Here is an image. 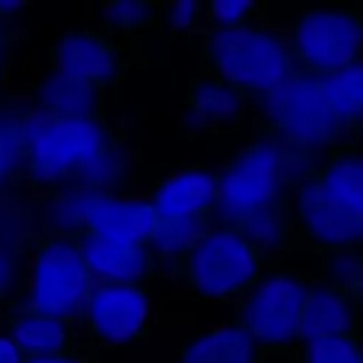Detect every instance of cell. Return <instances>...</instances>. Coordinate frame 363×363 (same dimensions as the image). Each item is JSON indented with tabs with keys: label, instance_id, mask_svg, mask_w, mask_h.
Listing matches in <instances>:
<instances>
[{
	"label": "cell",
	"instance_id": "28",
	"mask_svg": "<svg viewBox=\"0 0 363 363\" xmlns=\"http://www.w3.org/2000/svg\"><path fill=\"white\" fill-rule=\"evenodd\" d=\"M14 282V262L11 255L6 252H0V303L9 293L11 286Z\"/></svg>",
	"mask_w": 363,
	"mask_h": 363
},
{
	"label": "cell",
	"instance_id": "13",
	"mask_svg": "<svg viewBox=\"0 0 363 363\" xmlns=\"http://www.w3.org/2000/svg\"><path fill=\"white\" fill-rule=\"evenodd\" d=\"M52 71L85 87H110L126 71L123 50L108 35L96 30H71L52 46Z\"/></svg>",
	"mask_w": 363,
	"mask_h": 363
},
{
	"label": "cell",
	"instance_id": "33",
	"mask_svg": "<svg viewBox=\"0 0 363 363\" xmlns=\"http://www.w3.org/2000/svg\"><path fill=\"white\" fill-rule=\"evenodd\" d=\"M4 71H6V52H0V85L4 80Z\"/></svg>",
	"mask_w": 363,
	"mask_h": 363
},
{
	"label": "cell",
	"instance_id": "22",
	"mask_svg": "<svg viewBox=\"0 0 363 363\" xmlns=\"http://www.w3.org/2000/svg\"><path fill=\"white\" fill-rule=\"evenodd\" d=\"M363 280V248L323 252V282L357 294Z\"/></svg>",
	"mask_w": 363,
	"mask_h": 363
},
{
	"label": "cell",
	"instance_id": "4",
	"mask_svg": "<svg viewBox=\"0 0 363 363\" xmlns=\"http://www.w3.org/2000/svg\"><path fill=\"white\" fill-rule=\"evenodd\" d=\"M208 73L216 74L247 96L268 94L300 71L289 35L262 21L211 28L202 43Z\"/></svg>",
	"mask_w": 363,
	"mask_h": 363
},
{
	"label": "cell",
	"instance_id": "7",
	"mask_svg": "<svg viewBox=\"0 0 363 363\" xmlns=\"http://www.w3.org/2000/svg\"><path fill=\"white\" fill-rule=\"evenodd\" d=\"M94 284L77 236L46 233L32 250L23 303L43 315L73 323L84 318Z\"/></svg>",
	"mask_w": 363,
	"mask_h": 363
},
{
	"label": "cell",
	"instance_id": "17",
	"mask_svg": "<svg viewBox=\"0 0 363 363\" xmlns=\"http://www.w3.org/2000/svg\"><path fill=\"white\" fill-rule=\"evenodd\" d=\"M85 262L96 284H140L152 268L149 247L96 240L78 234Z\"/></svg>",
	"mask_w": 363,
	"mask_h": 363
},
{
	"label": "cell",
	"instance_id": "27",
	"mask_svg": "<svg viewBox=\"0 0 363 363\" xmlns=\"http://www.w3.org/2000/svg\"><path fill=\"white\" fill-rule=\"evenodd\" d=\"M202 6L201 2H188V0H181V2H170L163 6V18H165V25L172 32H188L199 23L201 18Z\"/></svg>",
	"mask_w": 363,
	"mask_h": 363
},
{
	"label": "cell",
	"instance_id": "29",
	"mask_svg": "<svg viewBox=\"0 0 363 363\" xmlns=\"http://www.w3.org/2000/svg\"><path fill=\"white\" fill-rule=\"evenodd\" d=\"M25 363H91L87 357L80 353L78 350L69 351V353L60 354H46V357H30Z\"/></svg>",
	"mask_w": 363,
	"mask_h": 363
},
{
	"label": "cell",
	"instance_id": "6",
	"mask_svg": "<svg viewBox=\"0 0 363 363\" xmlns=\"http://www.w3.org/2000/svg\"><path fill=\"white\" fill-rule=\"evenodd\" d=\"M50 233L96 238L110 243L151 248L158 215L151 201L124 199L103 191H60L46 211Z\"/></svg>",
	"mask_w": 363,
	"mask_h": 363
},
{
	"label": "cell",
	"instance_id": "2",
	"mask_svg": "<svg viewBox=\"0 0 363 363\" xmlns=\"http://www.w3.org/2000/svg\"><path fill=\"white\" fill-rule=\"evenodd\" d=\"M293 215L323 252L363 248V147H339L294 190Z\"/></svg>",
	"mask_w": 363,
	"mask_h": 363
},
{
	"label": "cell",
	"instance_id": "32",
	"mask_svg": "<svg viewBox=\"0 0 363 363\" xmlns=\"http://www.w3.org/2000/svg\"><path fill=\"white\" fill-rule=\"evenodd\" d=\"M7 45H9V28L6 18L0 16V52H6Z\"/></svg>",
	"mask_w": 363,
	"mask_h": 363
},
{
	"label": "cell",
	"instance_id": "25",
	"mask_svg": "<svg viewBox=\"0 0 363 363\" xmlns=\"http://www.w3.org/2000/svg\"><path fill=\"white\" fill-rule=\"evenodd\" d=\"M20 169H23V155L18 117L0 112V188L9 183Z\"/></svg>",
	"mask_w": 363,
	"mask_h": 363
},
{
	"label": "cell",
	"instance_id": "16",
	"mask_svg": "<svg viewBox=\"0 0 363 363\" xmlns=\"http://www.w3.org/2000/svg\"><path fill=\"white\" fill-rule=\"evenodd\" d=\"M6 330L27 358L69 353L77 350L73 323L43 315L20 301L7 308Z\"/></svg>",
	"mask_w": 363,
	"mask_h": 363
},
{
	"label": "cell",
	"instance_id": "5",
	"mask_svg": "<svg viewBox=\"0 0 363 363\" xmlns=\"http://www.w3.org/2000/svg\"><path fill=\"white\" fill-rule=\"evenodd\" d=\"M257 99L266 135L301 158L333 149L350 133L330 101L323 74L296 71Z\"/></svg>",
	"mask_w": 363,
	"mask_h": 363
},
{
	"label": "cell",
	"instance_id": "19",
	"mask_svg": "<svg viewBox=\"0 0 363 363\" xmlns=\"http://www.w3.org/2000/svg\"><path fill=\"white\" fill-rule=\"evenodd\" d=\"M101 91L85 87L78 82L53 73L38 85V106L41 112L66 119L99 117Z\"/></svg>",
	"mask_w": 363,
	"mask_h": 363
},
{
	"label": "cell",
	"instance_id": "9",
	"mask_svg": "<svg viewBox=\"0 0 363 363\" xmlns=\"http://www.w3.org/2000/svg\"><path fill=\"white\" fill-rule=\"evenodd\" d=\"M262 262L257 248L238 230L213 227L177 264L199 296L229 301L243 298L261 280Z\"/></svg>",
	"mask_w": 363,
	"mask_h": 363
},
{
	"label": "cell",
	"instance_id": "12",
	"mask_svg": "<svg viewBox=\"0 0 363 363\" xmlns=\"http://www.w3.org/2000/svg\"><path fill=\"white\" fill-rule=\"evenodd\" d=\"M84 319L99 346L123 347L144 335L149 296L140 284H94Z\"/></svg>",
	"mask_w": 363,
	"mask_h": 363
},
{
	"label": "cell",
	"instance_id": "1",
	"mask_svg": "<svg viewBox=\"0 0 363 363\" xmlns=\"http://www.w3.org/2000/svg\"><path fill=\"white\" fill-rule=\"evenodd\" d=\"M23 170L32 183L60 191H101L126 170L123 147L99 117L66 119L41 110L18 116Z\"/></svg>",
	"mask_w": 363,
	"mask_h": 363
},
{
	"label": "cell",
	"instance_id": "26",
	"mask_svg": "<svg viewBox=\"0 0 363 363\" xmlns=\"http://www.w3.org/2000/svg\"><path fill=\"white\" fill-rule=\"evenodd\" d=\"M259 4L247 0H216L206 4V14L211 28H230L257 21Z\"/></svg>",
	"mask_w": 363,
	"mask_h": 363
},
{
	"label": "cell",
	"instance_id": "23",
	"mask_svg": "<svg viewBox=\"0 0 363 363\" xmlns=\"http://www.w3.org/2000/svg\"><path fill=\"white\" fill-rule=\"evenodd\" d=\"M301 363H363L360 337H333L305 344Z\"/></svg>",
	"mask_w": 363,
	"mask_h": 363
},
{
	"label": "cell",
	"instance_id": "30",
	"mask_svg": "<svg viewBox=\"0 0 363 363\" xmlns=\"http://www.w3.org/2000/svg\"><path fill=\"white\" fill-rule=\"evenodd\" d=\"M27 357L11 340L9 335H0V363H25Z\"/></svg>",
	"mask_w": 363,
	"mask_h": 363
},
{
	"label": "cell",
	"instance_id": "31",
	"mask_svg": "<svg viewBox=\"0 0 363 363\" xmlns=\"http://www.w3.org/2000/svg\"><path fill=\"white\" fill-rule=\"evenodd\" d=\"M25 6H27V4L23 2H0V16L7 20V18L13 16L18 9H21V7Z\"/></svg>",
	"mask_w": 363,
	"mask_h": 363
},
{
	"label": "cell",
	"instance_id": "11",
	"mask_svg": "<svg viewBox=\"0 0 363 363\" xmlns=\"http://www.w3.org/2000/svg\"><path fill=\"white\" fill-rule=\"evenodd\" d=\"M289 43L300 71L339 73L363 60V13L346 6L303 11L291 25Z\"/></svg>",
	"mask_w": 363,
	"mask_h": 363
},
{
	"label": "cell",
	"instance_id": "8",
	"mask_svg": "<svg viewBox=\"0 0 363 363\" xmlns=\"http://www.w3.org/2000/svg\"><path fill=\"white\" fill-rule=\"evenodd\" d=\"M151 202L158 215L151 247L163 259L179 262L213 229L218 176L204 169L177 172L160 183Z\"/></svg>",
	"mask_w": 363,
	"mask_h": 363
},
{
	"label": "cell",
	"instance_id": "3",
	"mask_svg": "<svg viewBox=\"0 0 363 363\" xmlns=\"http://www.w3.org/2000/svg\"><path fill=\"white\" fill-rule=\"evenodd\" d=\"M305 158L264 137L250 142L218 176V202L213 227L240 230L245 223L286 206L287 191L296 190L308 170Z\"/></svg>",
	"mask_w": 363,
	"mask_h": 363
},
{
	"label": "cell",
	"instance_id": "10",
	"mask_svg": "<svg viewBox=\"0 0 363 363\" xmlns=\"http://www.w3.org/2000/svg\"><path fill=\"white\" fill-rule=\"evenodd\" d=\"M312 284L287 272L269 273L241 298L238 326L262 351L301 347L300 330Z\"/></svg>",
	"mask_w": 363,
	"mask_h": 363
},
{
	"label": "cell",
	"instance_id": "24",
	"mask_svg": "<svg viewBox=\"0 0 363 363\" xmlns=\"http://www.w3.org/2000/svg\"><path fill=\"white\" fill-rule=\"evenodd\" d=\"M158 4L152 2H106L103 4V20L113 30L137 32L158 14Z\"/></svg>",
	"mask_w": 363,
	"mask_h": 363
},
{
	"label": "cell",
	"instance_id": "18",
	"mask_svg": "<svg viewBox=\"0 0 363 363\" xmlns=\"http://www.w3.org/2000/svg\"><path fill=\"white\" fill-rule=\"evenodd\" d=\"M264 351L238 325L218 326L188 340L177 363H262Z\"/></svg>",
	"mask_w": 363,
	"mask_h": 363
},
{
	"label": "cell",
	"instance_id": "21",
	"mask_svg": "<svg viewBox=\"0 0 363 363\" xmlns=\"http://www.w3.org/2000/svg\"><path fill=\"white\" fill-rule=\"evenodd\" d=\"M291 225H293L291 211L287 206H284L250 220L238 233L250 241L262 257H268V255H279L286 248Z\"/></svg>",
	"mask_w": 363,
	"mask_h": 363
},
{
	"label": "cell",
	"instance_id": "20",
	"mask_svg": "<svg viewBox=\"0 0 363 363\" xmlns=\"http://www.w3.org/2000/svg\"><path fill=\"white\" fill-rule=\"evenodd\" d=\"M333 108L350 131L363 126V60L333 74H323Z\"/></svg>",
	"mask_w": 363,
	"mask_h": 363
},
{
	"label": "cell",
	"instance_id": "34",
	"mask_svg": "<svg viewBox=\"0 0 363 363\" xmlns=\"http://www.w3.org/2000/svg\"><path fill=\"white\" fill-rule=\"evenodd\" d=\"M357 296H358V300H360V303H362V307H363V280H362V286H360V289H358Z\"/></svg>",
	"mask_w": 363,
	"mask_h": 363
},
{
	"label": "cell",
	"instance_id": "35",
	"mask_svg": "<svg viewBox=\"0 0 363 363\" xmlns=\"http://www.w3.org/2000/svg\"><path fill=\"white\" fill-rule=\"evenodd\" d=\"M360 344H362V354H363V333H360Z\"/></svg>",
	"mask_w": 363,
	"mask_h": 363
},
{
	"label": "cell",
	"instance_id": "15",
	"mask_svg": "<svg viewBox=\"0 0 363 363\" xmlns=\"http://www.w3.org/2000/svg\"><path fill=\"white\" fill-rule=\"evenodd\" d=\"M247 98L241 89L223 78L204 73L191 84L188 94L191 126L211 133L236 130L247 110Z\"/></svg>",
	"mask_w": 363,
	"mask_h": 363
},
{
	"label": "cell",
	"instance_id": "14",
	"mask_svg": "<svg viewBox=\"0 0 363 363\" xmlns=\"http://www.w3.org/2000/svg\"><path fill=\"white\" fill-rule=\"evenodd\" d=\"M362 318L363 307L357 294L325 282L312 286L301 319V346L333 337H360Z\"/></svg>",
	"mask_w": 363,
	"mask_h": 363
}]
</instances>
